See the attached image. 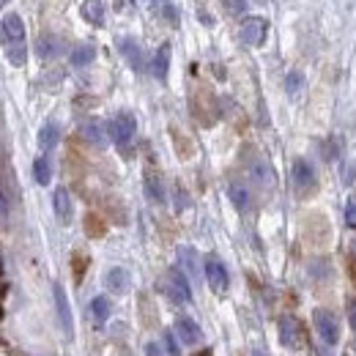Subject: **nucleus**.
<instances>
[{
    "label": "nucleus",
    "mask_w": 356,
    "mask_h": 356,
    "mask_svg": "<svg viewBox=\"0 0 356 356\" xmlns=\"http://www.w3.org/2000/svg\"><path fill=\"white\" fill-rule=\"evenodd\" d=\"M3 49H5V60L11 66H25L27 60V41H25V25L22 16L8 11L3 16Z\"/></svg>",
    "instance_id": "f257e3e1"
},
{
    "label": "nucleus",
    "mask_w": 356,
    "mask_h": 356,
    "mask_svg": "<svg viewBox=\"0 0 356 356\" xmlns=\"http://www.w3.org/2000/svg\"><path fill=\"white\" fill-rule=\"evenodd\" d=\"M313 324H315V332H318V337H321V343L324 346H337V340H340V324H337V318H335V313H329V310H315L313 313Z\"/></svg>",
    "instance_id": "f03ea898"
},
{
    "label": "nucleus",
    "mask_w": 356,
    "mask_h": 356,
    "mask_svg": "<svg viewBox=\"0 0 356 356\" xmlns=\"http://www.w3.org/2000/svg\"><path fill=\"white\" fill-rule=\"evenodd\" d=\"M135 132H137V124H135V115L129 113H118L110 124H107V135L113 143L118 146H129L135 140Z\"/></svg>",
    "instance_id": "7ed1b4c3"
},
{
    "label": "nucleus",
    "mask_w": 356,
    "mask_h": 356,
    "mask_svg": "<svg viewBox=\"0 0 356 356\" xmlns=\"http://www.w3.org/2000/svg\"><path fill=\"white\" fill-rule=\"evenodd\" d=\"M165 291H168L170 302H176V304H189L192 302V285H189V277L181 269H170L168 271Z\"/></svg>",
    "instance_id": "20e7f679"
},
{
    "label": "nucleus",
    "mask_w": 356,
    "mask_h": 356,
    "mask_svg": "<svg viewBox=\"0 0 356 356\" xmlns=\"http://www.w3.org/2000/svg\"><path fill=\"white\" fill-rule=\"evenodd\" d=\"M203 271H205V280H208V285H211V291H214V293H225V291H227V285H230V274H227L225 263H222L216 255H208V258H205Z\"/></svg>",
    "instance_id": "39448f33"
},
{
    "label": "nucleus",
    "mask_w": 356,
    "mask_h": 356,
    "mask_svg": "<svg viewBox=\"0 0 356 356\" xmlns=\"http://www.w3.org/2000/svg\"><path fill=\"white\" fill-rule=\"evenodd\" d=\"M280 346L288 348V351L304 348V329H302V324H299L296 318H291V315H285V318L280 321Z\"/></svg>",
    "instance_id": "423d86ee"
},
{
    "label": "nucleus",
    "mask_w": 356,
    "mask_h": 356,
    "mask_svg": "<svg viewBox=\"0 0 356 356\" xmlns=\"http://www.w3.org/2000/svg\"><path fill=\"white\" fill-rule=\"evenodd\" d=\"M266 33H269V22L263 16H247L241 22V41L249 47H260L266 41Z\"/></svg>",
    "instance_id": "0eeeda50"
},
{
    "label": "nucleus",
    "mask_w": 356,
    "mask_h": 356,
    "mask_svg": "<svg viewBox=\"0 0 356 356\" xmlns=\"http://www.w3.org/2000/svg\"><path fill=\"white\" fill-rule=\"evenodd\" d=\"M291 173H293V183H296L299 194H313V192H315V186H318V178H315V170L310 168V162H304V159H296Z\"/></svg>",
    "instance_id": "6e6552de"
},
{
    "label": "nucleus",
    "mask_w": 356,
    "mask_h": 356,
    "mask_svg": "<svg viewBox=\"0 0 356 356\" xmlns=\"http://www.w3.org/2000/svg\"><path fill=\"white\" fill-rule=\"evenodd\" d=\"M52 293H55V310H58V318H60V326L63 332L71 337L74 335V318H71V307H69V299H66V291L63 285H52Z\"/></svg>",
    "instance_id": "1a4fd4ad"
},
{
    "label": "nucleus",
    "mask_w": 356,
    "mask_h": 356,
    "mask_svg": "<svg viewBox=\"0 0 356 356\" xmlns=\"http://www.w3.org/2000/svg\"><path fill=\"white\" fill-rule=\"evenodd\" d=\"M52 211H55V216H58L63 225H69V222H71L74 205H71V194H69V189L58 186V189L52 192Z\"/></svg>",
    "instance_id": "9d476101"
},
{
    "label": "nucleus",
    "mask_w": 356,
    "mask_h": 356,
    "mask_svg": "<svg viewBox=\"0 0 356 356\" xmlns=\"http://www.w3.org/2000/svg\"><path fill=\"white\" fill-rule=\"evenodd\" d=\"M118 49H121V55L129 60V66L135 69V71H140L143 66H146V58H143V47L135 41V38H118Z\"/></svg>",
    "instance_id": "9b49d317"
},
{
    "label": "nucleus",
    "mask_w": 356,
    "mask_h": 356,
    "mask_svg": "<svg viewBox=\"0 0 356 356\" xmlns=\"http://www.w3.org/2000/svg\"><path fill=\"white\" fill-rule=\"evenodd\" d=\"M176 335L183 346H197V343H203V332H200V326H197L192 318H178Z\"/></svg>",
    "instance_id": "f8f14e48"
},
{
    "label": "nucleus",
    "mask_w": 356,
    "mask_h": 356,
    "mask_svg": "<svg viewBox=\"0 0 356 356\" xmlns=\"http://www.w3.org/2000/svg\"><path fill=\"white\" fill-rule=\"evenodd\" d=\"M104 285H107L110 293L124 296V293L129 291V271L121 269V266H113V269L107 271V277H104Z\"/></svg>",
    "instance_id": "ddd939ff"
},
{
    "label": "nucleus",
    "mask_w": 356,
    "mask_h": 356,
    "mask_svg": "<svg viewBox=\"0 0 356 356\" xmlns=\"http://www.w3.org/2000/svg\"><path fill=\"white\" fill-rule=\"evenodd\" d=\"M151 71H154V77H157L159 82L168 80V71H170V44H162V47L157 49V55H154V60H151Z\"/></svg>",
    "instance_id": "4468645a"
},
{
    "label": "nucleus",
    "mask_w": 356,
    "mask_h": 356,
    "mask_svg": "<svg viewBox=\"0 0 356 356\" xmlns=\"http://www.w3.org/2000/svg\"><path fill=\"white\" fill-rule=\"evenodd\" d=\"M58 140H60V129H58V124L47 121V124L41 126V132H38V148H41V151H52V148L58 146Z\"/></svg>",
    "instance_id": "2eb2a0df"
},
{
    "label": "nucleus",
    "mask_w": 356,
    "mask_h": 356,
    "mask_svg": "<svg viewBox=\"0 0 356 356\" xmlns=\"http://www.w3.org/2000/svg\"><path fill=\"white\" fill-rule=\"evenodd\" d=\"M82 16L91 25H104V3L102 0H85L82 3Z\"/></svg>",
    "instance_id": "dca6fc26"
},
{
    "label": "nucleus",
    "mask_w": 356,
    "mask_h": 356,
    "mask_svg": "<svg viewBox=\"0 0 356 356\" xmlns=\"http://www.w3.org/2000/svg\"><path fill=\"white\" fill-rule=\"evenodd\" d=\"M60 49H63V41H60L58 36L47 33V36L38 38V55H41V58H55Z\"/></svg>",
    "instance_id": "f3484780"
},
{
    "label": "nucleus",
    "mask_w": 356,
    "mask_h": 356,
    "mask_svg": "<svg viewBox=\"0 0 356 356\" xmlns=\"http://www.w3.org/2000/svg\"><path fill=\"white\" fill-rule=\"evenodd\" d=\"M110 313H113V304H110L107 296H96V299L91 302V315H93V321H96L99 326L110 318Z\"/></svg>",
    "instance_id": "a211bd4d"
},
{
    "label": "nucleus",
    "mask_w": 356,
    "mask_h": 356,
    "mask_svg": "<svg viewBox=\"0 0 356 356\" xmlns=\"http://www.w3.org/2000/svg\"><path fill=\"white\" fill-rule=\"evenodd\" d=\"M33 178H36V183H41V186H47V183L52 181V165H49L47 157H38V159L33 162Z\"/></svg>",
    "instance_id": "6ab92c4d"
},
{
    "label": "nucleus",
    "mask_w": 356,
    "mask_h": 356,
    "mask_svg": "<svg viewBox=\"0 0 356 356\" xmlns=\"http://www.w3.org/2000/svg\"><path fill=\"white\" fill-rule=\"evenodd\" d=\"M93 58H96V47L93 44H80L71 52V66H88Z\"/></svg>",
    "instance_id": "aec40b11"
},
{
    "label": "nucleus",
    "mask_w": 356,
    "mask_h": 356,
    "mask_svg": "<svg viewBox=\"0 0 356 356\" xmlns=\"http://www.w3.org/2000/svg\"><path fill=\"white\" fill-rule=\"evenodd\" d=\"M146 194L154 203H165V186H162V181L154 176V173H146Z\"/></svg>",
    "instance_id": "412c9836"
},
{
    "label": "nucleus",
    "mask_w": 356,
    "mask_h": 356,
    "mask_svg": "<svg viewBox=\"0 0 356 356\" xmlns=\"http://www.w3.org/2000/svg\"><path fill=\"white\" fill-rule=\"evenodd\" d=\"M227 194H230V200H233V205H236L238 211H247V208H249V192H247L241 183H233V186L227 189Z\"/></svg>",
    "instance_id": "4be33fe9"
},
{
    "label": "nucleus",
    "mask_w": 356,
    "mask_h": 356,
    "mask_svg": "<svg viewBox=\"0 0 356 356\" xmlns=\"http://www.w3.org/2000/svg\"><path fill=\"white\" fill-rule=\"evenodd\" d=\"M178 258H181V263H183V269H186V277H189V274H197V255H194L192 247H181V249H178Z\"/></svg>",
    "instance_id": "5701e85b"
},
{
    "label": "nucleus",
    "mask_w": 356,
    "mask_h": 356,
    "mask_svg": "<svg viewBox=\"0 0 356 356\" xmlns=\"http://www.w3.org/2000/svg\"><path fill=\"white\" fill-rule=\"evenodd\" d=\"M85 135H88V140L91 143H104V129H102V124H96V121H91L88 126H85Z\"/></svg>",
    "instance_id": "b1692460"
},
{
    "label": "nucleus",
    "mask_w": 356,
    "mask_h": 356,
    "mask_svg": "<svg viewBox=\"0 0 356 356\" xmlns=\"http://www.w3.org/2000/svg\"><path fill=\"white\" fill-rule=\"evenodd\" d=\"M85 266H88V258L77 252V255H74V260H71V269H74V280H77V282L82 280V274H85Z\"/></svg>",
    "instance_id": "393cba45"
},
{
    "label": "nucleus",
    "mask_w": 356,
    "mask_h": 356,
    "mask_svg": "<svg viewBox=\"0 0 356 356\" xmlns=\"http://www.w3.org/2000/svg\"><path fill=\"white\" fill-rule=\"evenodd\" d=\"M85 222H88V236L99 238V236L104 233V225H102V222H99V219H96L93 214H88V219H85Z\"/></svg>",
    "instance_id": "a878e982"
},
{
    "label": "nucleus",
    "mask_w": 356,
    "mask_h": 356,
    "mask_svg": "<svg viewBox=\"0 0 356 356\" xmlns=\"http://www.w3.org/2000/svg\"><path fill=\"white\" fill-rule=\"evenodd\" d=\"M159 11H162V16H168L170 22H178V11L170 0H162V3H159Z\"/></svg>",
    "instance_id": "bb28decb"
},
{
    "label": "nucleus",
    "mask_w": 356,
    "mask_h": 356,
    "mask_svg": "<svg viewBox=\"0 0 356 356\" xmlns=\"http://www.w3.org/2000/svg\"><path fill=\"white\" fill-rule=\"evenodd\" d=\"M346 225L348 227H356V197H351L346 203Z\"/></svg>",
    "instance_id": "cd10ccee"
},
{
    "label": "nucleus",
    "mask_w": 356,
    "mask_h": 356,
    "mask_svg": "<svg viewBox=\"0 0 356 356\" xmlns=\"http://www.w3.org/2000/svg\"><path fill=\"white\" fill-rule=\"evenodd\" d=\"M165 348H168V354L170 356H181V348H178L176 335H173V332H165Z\"/></svg>",
    "instance_id": "c85d7f7f"
},
{
    "label": "nucleus",
    "mask_w": 356,
    "mask_h": 356,
    "mask_svg": "<svg viewBox=\"0 0 356 356\" xmlns=\"http://www.w3.org/2000/svg\"><path fill=\"white\" fill-rule=\"evenodd\" d=\"M225 5H227V11H230V14H241V11L247 8V3H244V0H225Z\"/></svg>",
    "instance_id": "c756f323"
},
{
    "label": "nucleus",
    "mask_w": 356,
    "mask_h": 356,
    "mask_svg": "<svg viewBox=\"0 0 356 356\" xmlns=\"http://www.w3.org/2000/svg\"><path fill=\"white\" fill-rule=\"evenodd\" d=\"M299 82H302V74L293 71V74L288 77V93H296V91H299Z\"/></svg>",
    "instance_id": "7c9ffc66"
},
{
    "label": "nucleus",
    "mask_w": 356,
    "mask_h": 356,
    "mask_svg": "<svg viewBox=\"0 0 356 356\" xmlns=\"http://www.w3.org/2000/svg\"><path fill=\"white\" fill-rule=\"evenodd\" d=\"M146 356H162V348H159L157 343H148V346H146Z\"/></svg>",
    "instance_id": "2f4dec72"
},
{
    "label": "nucleus",
    "mask_w": 356,
    "mask_h": 356,
    "mask_svg": "<svg viewBox=\"0 0 356 356\" xmlns=\"http://www.w3.org/2000/svg\"><path fill=\"white\" fill-rule=\"evenodd\" d=\"M5 211H8V203H5V197H3V194H0V216H3V214H5Z\"/></svg>",
    "instance_id": "473e14b6"
},
{
    "label": "nucleus",
    "mask_w": 356,
    "mask_h": 356,
    "mask_svg": "<svg viewBox=\"0 0 356 356\" xmlns=\"http://www.w3.org/2000/svg\"><path fill=\"white\" fill-rule=\"evenodd\" d=\"M348 318H351V326H354V332H356V304L351 307V313H348Z\"/></svg>",
    "instance_id": "72a5a7b5"
},
{
    "label": "nucleus",
    "mask_w": 356,
    "mask_h": 356,
    "mask_svg": "<svg viewBox=\"0 0 356 356\" xmlns=\"http://www.w3.org/2000/svg\"><path fill=\"white\" fill-rule=\"evenodd\" d=\"M194 356H211V351H208V348H203V351H197Z\"/></svg>",
    "instance_id": "f704fd0d"
},
{
    "label": "nucleus",
    "mask_w": 356,
    "mask_h": 356,
    "mask_svg": "<svg viewBox=\"0 0 356 356\" xmlns=\"http://www.w3.org/2000/svg\"><path fill=\"white\" fill-rule=\"evenodd\" d=\"M351 274H354V282H356V263H351Z\"/></svg>",
    "instance_id": "c9c22d12"
},
{
    "label": "nucleus",
    "mask_w": 356,
    "mask_h": 356,
    "mask_svg": "<svg viewBox=\"0 0 356 356\" xmlns=\"http://www.w3.org/2000/svg\"><path fill=\"white\" fill-rule=\"evenodd\" d=\"M252 356H263V351H258V348H255V351H252Z\"/></svg>",
    "instance_id": "e433bc0d"
},
{
    "label": "nucleus",
    "mask_w": 356,
    "mask_h": 356,
    "mask_svg": "<svg viewBox=\"0 0 356 356\" xmlns=\"http://www.w3.org/2000/svg\"><path fill=\"white\" fill-rule=\"evenodd\" d=\"M5 3H8V0H0V8H3V5H5Z\"/></svg>",
    "instance_id": "4c0bfd02"
}]
</instances>
